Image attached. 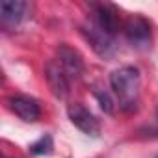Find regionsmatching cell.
<instances>
[{
	"label": "cell",
	"instance_id": "obj_1",
	"mask_svg": "<svg viewBox=\"0 0 158 158\" xmlns=\"http://www.w3.org/2000/svg\"><path fill=\"white\" fill-rule=\"evenodd\" d=\"M110 86L119 101V108L123 112H134L139 101V86H141V74L136 67L125 65L115 69L110 74Z\"/></svg>",
	"mask_w": 158,
	"mask_h": 158
},
{
	"label": "cell",
	"instance_id": "obj_7",
	"mask_svg": "<svg viewBox=\"0 0 158 158\" xmlns=\"http://www.w3.org/2000/svg\"><path fill=\"white\" fill-rule=\"evenodd\" d=\"M45 76L54 97L65 99L69 95V76L60 65V61H48L45 67Z\"/></svg>",
	"mask_w": 158,
	"mask_h": 158
},
{
	"label": "cell",
	"instance_id": "obj_11",
	"mask_svg": "<svg viewBox=\"0 0 158 158\" xmlns=\"http://www.w3.org/2000/svg\"><path fill=\"white\" fill-rule=\"evenodd\" d=\"M95 97H97V101H99V104H101V108L106 112V114H114V110H115V106H114V99L110 97V93L108 91H104V89H95Z\"/></svg>",
	"mask_w": 158,
	"mask_h": 158
},
{
	"label": "cell",
	"instance_id": "obj_4",
	"mask_svg": "<svg viewBox=\"0 0 158 158\" xmlns=\"http://www.w3.org/2000/svg\"><path fill=\"white\" fill-rule=\"evenodd\" d=\"M67 115H69L71 123H73L76 128H80L84 134L95 136V138L101 134V123H99V119H97L88 108H84L82 104H69Z\"/></svg>",
	"mask_w": 158,
	"mask_h": 158
},
{
	"label": "cell",
	"instance_id": "obj_6",
	"mask_svg": "<svg viewBox=\"0 0 158 158\" xmlns=\"http://www.w3.org/2000/svg\"><path fill=\"white\" fill-rule=\"evenodd\" d=\"M8 104H10V110L26 123H35L41 117V108L37 101L28 95H13L8 99Z\"/></svg>",
	"mask_w": 158,
	"mask_h": 158
},
{
	"label": "cell",
	"instance_id": "obj_12",
	"mask_svg": "<svg viewBox=\"0 0 158 158\" xmlns=\"http://www.w3.org/2000/svg\"><path fill=\"white\" fill-rule=\"evenodd\" d=\"M156 115H158V110H156Z\"/></svg>",
	"mask_w": 158,
	"mask_h": 158
},
{
	"label": "cell",
	"instance_id": "obj_10",
	"mask_svg": "<svg viewBox=\"0 0 158 158\" xmlns=\"http://www.w3.org/2000/svg\"><path fill=\"white\" fill-rule=\"evenodd\" d=\"M52 149H54V145H52V138L48 134L47 136H41L35 143L30 145V152L32 154H50Z\"/></svg>",
	"mask_w": 158,
	"mask_h": 158
},
{
	"label": "cell",
	"instance_id": "obj_2",
	"mask_svg": "<svg viewBox=\"0 0 158 158\" xmlns=\"http://www.w3.org/2000/svg\"><path fill=\"white\" fill-rule=\"evenodd\" d=\"M82 34H84V37L89 41V45L93 47V50H95L99 56L110 58V56L114 54V50H115V39H114V35L106 34V32H104L102 28H99L93 21H89V23H86V24L82 26Z\"/></svg>",
	"mask_w": 158,
	"mask_h": 158
},
{
	"label": "cell",
	"instance_id": "obj_5",
	"mask_svg": "<svg viewBox=\"0 0 158 158\" xmlns=\"http://www.w3.org/2000/svg\"><path fill=\"white\" fill-rule=\"evenodd\" d=\"M91 21L102 28L106 34L114 35L119 32L121 28V17H119V11L115 6L112 4H93V15H91Z\"/></svg>",
	"mask_w": 158,
	"mask_h": 158
},
{
	"label": "cell",
	"instance_id": "obj_3",
	"mask_svg": "<svg viewBox=\"0 0 158 158\" xmlns=\"http://www.w3.org/2000/svg\"><path fill=\"white\" fill-rule=\"evenodd\" d=\"M125 35L127 39L138 47V48H147L151 45V37H152V32H151V24L145 17L141 15H132L127 23H125Z\"/></svg>",
	"mask_w": 158,
	"mask_h": 158
},
{
	"label": "cell",
	"instance_id": "obj_9",
	"mask_svg": "<svg viewBox=\"0 0 158 158\" xmlns=\"http://www.w3.org/2000/svg\"><path fill=\"white\" fill-rule=\"evenodd\" d=\"M28 4L21 0H4L0 4V21L8 28H15L26 15Z\"/></svg>",
	"mask_w": 158,
	"mask_h": 158
},
{
	"label": "cell",
	"instance_id": "obj_8",
	"mask_svg": "<svg viewBox=\"0 0 158 158\" xmlns=\"http://www.w3.org/2000/svg\"><path fill=\"white\" fill-rule=\"evenodd\" d=\"M58 61L67 73L69 78H80L84 73V60L78 54V50L71 48L69 45H60L58 47Z\"/></svg>",
	"mask_w": 158,
	"mask_h": 158
}]
</instances>
